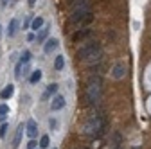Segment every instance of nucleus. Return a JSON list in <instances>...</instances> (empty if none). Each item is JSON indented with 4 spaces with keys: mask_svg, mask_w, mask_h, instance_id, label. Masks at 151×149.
Instances as JSON below:
<instances>
[{
    "mask_svg": "<svg viewBox=\"0 0 151 149\" xmlns=\"http://www.w3.org/2000/svg\"><path fill=\"white\" fill-rule=\"evenodd\" d=\"M65 106V97L63 95H56L54 99H52V102H50V110L52 111H58V110H61Z\"/></svg>",
    "mask_w": 151,
    "mask_h": 149,
    "instance_id": "nucleus-7",
    "label": "nucleus"
},
{
    "mask_svg": "<svg viewBox=\"0 0 151 149\" xmlns=\"http://www.w3.org/2000/svg\"><path fill=\"white\" fill-rule=\"evenodd\" d=\"M43 24H45V22H43V18H42V16H38V18H34V20L31 22V27H32V31H40V29L43 27Z\"/></svg>",
    "mask_w": 151,
    "mask_h": 149,
    "instance_id": "nucleus-14",
    "label": "nucleus"
},
{
    "mask_svg": "<svg viewBox=\"0 0 151 149\" xmlns=\"http://www.w3.org/2000/svg\"><path fill=\"white\" fill-rule=\"evenodd\" d=\"M40 147H42V149H47V147H49V137H47V135H43V137L40 138Z\"/></svg>",
    "mask_w": 151,
    "mask_h": 149,
    "instance_id": "nucleus-20",
    "label": "nucleus"
},
{
    "mask_svg": "<svg viewBox=\"0 0 151 149\" xmlns=\"http://www.w3.org/2000/svg\"><path fill=\"white\" fill-rule=\"evenodd\" d=\"M29 61H31V52H29V50H25V52L22 54V59H20V63H22V65H27Z\"/></svg>",
    "mask_w": 151,
    "mask_h": 149,
    "instance_id": "nucleus-19",
    "label": "nucleus"
},
{
    "mask_svg": "<svg viewBox=\"0 0 151 149\" xmlns=\"http://www.w3.org/2000/svg\"><path fill=\"white\" fill-rule=\"evenodd\" d=\"M56 90H58V85H56V83H52V85H49V88H47V94L43 95V97H47L49 94H54V92Z\"/></svg>",
    "mask_w": 151,
    "mask_h": 149,
    "instance_id": "nucleus-21",
    "label": "nucleus"
},
{
    "mask_svg": "<svg viewBox=\"0 0 151 149\" xmlns=\"http://www.w3.org/2000/svg\"><path fill=\"white\" fill-rule=\"evenodd\" d=\"M104 128H106V122H104V117L101 115H92L85 124H83V133L86 137H92V138H97L104 133Z\"/></svg>",
    "mask_w": 151,
    "mask_h": 149,
    "instance_id": "nucleus-1",
    "label": "nucleus"
},
{
    "mask_svg": "<svg viewBox=\"0 0 151 149\" xmlns=\"http://www.w3.org/2000/svg\"><path fill=\"white\" fill-rule=\"evenodd\" d=\"M16 31H18V20H16V18H13V20L9 22V27H7V36H9V38H11V36H14Z\"/></svg>",
    "mask_w": 151,
    "mask_h": 149,
    "instance_id": "nucleus-11",
    "label": "nucleus"
},
{
    "mask_svg": "<svg viewBox=\"0 0 151 149\" xmlns=\"http://www.w3.org/2000/svg\"><path fill=\"white\" fill-rule=\"evenodd\" d=\"M27 135H29V138H34L38 135V126H36L34 120H29L27 122Z\"/></svg>",
    "mask_w": 151,
    "mask_h": 149,
    "instance_id": "nucleus-10",
    "label": "nucleus"
},
{
    "mask_svg": "<svg viewBox=\"0 0 151 149\" xmlns=\"http://www.w3.org/2000/svg\"><path fill=\"white\" fill-rule=\"evenodd\" d=\"M7 128H9V126H7L6 122L0 126V137H2V138H4V137H6V133H7Z\"/></svg>",
    "mask_w": 151,
    "mask_h": 149,
    "instance_id": "nucleus-22",
    "label": "nucleus"
},
{
    "mask_svg": "<svg viewBox=\"0 0 151 149\" xmlns=\"http://www.w3.org/2000/svg\"><path fill=\"white\" fill-rule=\"evenodd\" d=\"M65 67V59H63V56H58V58H56V61H54V68L56 70H61Z\"/></svg>",
    "mask_w": 151,
    "mask_h": 149,
    "instance_id": "nucleus-17",
    "label": "nucleus"
},
{
    "mask_svg": "<svg viewBox=\"0 0 151 149\" xmlns=\"http://www.w3.org/2000/svg\"><path fill=\"white\" fill-rule=\"evenodd\" d=\"M9 113V106L7 104H0V120H4Z\"/></svg>",
    "mask_w": 151,
    "mask_h": 149,
    "instance_id": "nucleus-18",
    "label": "nucleus"
},
{
    "mask_svg": "<svg viewBox=\"0 0 151 149\" xmlns=\"http://www.w3.org/2000/svg\"><path fill=\"white\" fill-rule=\"evenodd\" d=\"M40 79H42V70L38 68V70H34V72L31 74V77H29V81H31L32 85H36L38 81H40Z\"/></svg>",
    "mask_w": 151,
    "mask_h": 149,
    "instance_id": "nucleus-15",
    "label": "nucleus"
},
{
    "mask_svg": "<svg viewBox=\"0 0 151 149\" xmlns=\"http://www.w3.org/2000/svg\"><path fill=\"white\" fill-rule=\"evenodd\" d=\"M101 97V79L99 77H92L88 81V86H86V101L88 102H97Z\"/></svg>",
    "mask_w": 151,
    "mask_h": 149,
    "instance_id": "nucleus-3",
    "label": "nucleus"
},
{
    "mask_svg": "<svg viewBox=\"0 0 151 149\" xmlns=\"http://www.w3.org/2000/svg\"><path fill=\"white\" fill-rule=\"evenodd\" d=\"M93 22V14L92 11H81V13H72L70 16V24L72 25H88Z\"/></svg>",
    "mask_w": 151,
    "mask_h": 149,
    "instance_id": "nucleus-4",
    "label": "nucleus"
},
{
    "mask_svg": "<svg viewBox=\"0 0 151 149\" xmlns=\"http://www.w3.org/2000/svg\"><path fill=\"white\" fill-rule=\"evenodd\" d=\"M49 124H50V128H56V120H54V119H50Z\"/></svg>",
    "mask_w": 151,
    "mask_h": 149,
    "instance_id": "nucleus-24",
    "label": "nucleus"
},
{
    "mask_svg": "<svg viewBox=\"0 0 151 149\" xmlns=\"http://www.w3.org/2000/svg\"><path fill=\"white\" fill-rule=\"evenodd\" d=\"M22 133H24V124H20L18 129H16V135H14V140H13V147H18V144H20V140H22Z\"/></svg>",
    "mask_w": 151,
    "mask_h": 149,
    "instance_id": "nucleus-13",
    "label": "nucleus"
},
{
    "mask_svg": "<svg viewBox=\"0 0 151 149\" xmlns=\"http://www.w3.org/2000/svg\"><path fill=\"white\" fill-rule=\"evenodd\" d=\"M27 147H29V149H34V147H36V142L31 138V140H29V144H27Z\"/></svg>",
    "mask_w": 151,
    "mask_h": 149,
    "instance_id": "nucleus-23",
    "label": "nucleus"
},
{
    "mask_svg": "<svg viewBox=\"0 0 151 149\" xmlns=\"http://www.w3.org/2000/svg\"><path fill=\"white\" fill-rule=\"evenodd\" d=\"M13 92H14V86H13V85H7L2 92H0V97H2V99L6 101V99H9V97L13 95Z\"/></svg>",
    "mask_w": 151,
    "mask_h": 149,
    "instance_id": "nucleus-12",
    "label": "nucleus"
},
{
    "mask_svg": "<svg viewBox=\"0 0 151 149\" xmlns=\"http://www.w3.org/2000/svg\"><path fill=\"white\" fill-rule=\"evenodd\" d=\"M124 74H126V67H124L122 63H119V65H115V67H113V74H111V76L115 77V79H121V77H124Z\"/></svg>",
    "mask_w": 151,
    "mask_h": 149,
    "instance_id": "nucleus-8",
    "label": "nucleus"
},
{
    "mask_svg": "<svg viewBox=\"0 0 151 149\" xmlns=\"http://www.w3.org/2000/svg\"><path fill=\"white\" fill-rule=\"evenodd\" d=\"M78 58L81 61H96L101 58V45L97 42H92L88 45H85L81 50H78Z\"/></svg>",
    "mask_w": 151,
    "mask_h": 149,
    "instance_id": "nucleus-2",
    "label": "nucleus"
},
{
    "mask_svg": "<svg viewBox=\"0 0 151 149\" xmlns=\"http://www.w3.org/2000/svg\"><path fill=\"white\" fill-rule=\"evenodd\" d=\"M49 36V27H45V29H40V32H38V36H36V42L38 43H42L45 38Z\"/></svg>",
    "mask_w": 151,
    "mask_h": 149,
    "instance_id": "nucleus-16",
    "label": "nucleus"
},
{
    "mask_svg": "<svg viewBox=\"0 0 151 149\" xmlns=\"http://www.w3.org/2000/svg\"><path fill=\"white\" fill-rule=\"evenodd\" d=\"M36 4V0H29V6H34Z\"/></svg>",
    "mask_w": 151,
    "mask_h": 149,
    "instance_id": "nucleus-25",
    "label": "nucleus"
},
{
    "mask_svg": "<svg viewBox=\"0 0 151 149\" xmlns=\"http://www.w3.org/2000/svg\"><path fill=\"white\" fill-rule=\"evenodd\" d=\"M92 0H74L72 2V13H81V11H90Z\"/></svg>",
    "mask_w": 151,
    "mask_h": 149,
    "instance_id": "nucleus-5",
    "label": "nucleus"
},
{
    "mask_svg": "<svg viewBox=\"0 0 151 149\" xmlns=\"http://www.w3.org/2000/svg\"><path fill=\"white\" fill-rule=\"evenodd\" d=\"M68 2H70V4H72V2H74V0H68Z\"/></svg>",
    "mask_w": 151,
    "mask_h": 149,
    "instance_id": "nucleus-26",
    "label": "nucleus"
},
{
    "mask_svg": "<svg viewBox=\"0 0 151 149\" xmlns=\"http://www.w3.org/2000/svg\"><path fill=\"white\" fill-rule=\"evenodd\" d=\"M34 149H36V147H34Z\"/></svg>",
    "mask_w": 151,
    "mask_h": 149,
    "instance_id": "nucleus-27",
    "label": "nucleus"
},
{
    "mask_svg": "<svg viewBox=\"0 0 151 149\" xmlns=\"http://www.w3.org/2000/svg\"><path fill=\"white\" fill-rule=\"evenodd\" d=\"M56 49H58V40H56V38L47 40V43H45V47H43L45 54H50V52H52V50H56Z\"/></svg>",
    "mask_w": 151,
    "mask_h": 149,
    "instance_id": "nucleus-9",
    "label": "nucleus"
},
{
    "mask_svg": "<svg viewBox=\"0 0 151 149\" xmlns=\"http://www.w3.org/2000/svg\"><path fill=\"white\" fill-rule=\"evenodd\" d=\"M92 34V29H88V27H83V29H79V31H76L74 32V42H79V40H85V38H88V36Z\"/></svg>",
    "mask_w": 151,
    "mask_h": 149,
    "instance_id": "nucleus-6",
    "label": "nucleus"
}]
</instances>
